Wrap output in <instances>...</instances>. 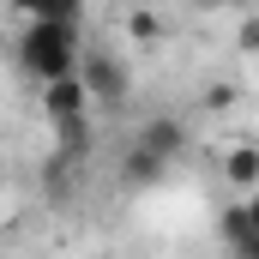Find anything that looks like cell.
I'll return each mask as SVG.
<instances>
[{
    "label": "cell",
    "instance_id": "obj_11",
    "mask_svg": "<svg viewBox=\"0 0 259 259\" xmlns=\"http://www.w3.org/2000/svg\"><path fill=\"white\" fill-rule=\"evenodd\" d=\"M235 49H241V55H259V18H241V30H235Z\"/></svg>",
    "mask_w": 259,
    "mask_h": 259
},
{
    "label": "cell",
    "instance_id": "obj_3",
    "mask_svg": "<svg viewBox=\"0 0 259 259\" xmlns=\"http://www.w3.org/2000/svg\"><path fill=\"white\" fill-rule=\"evenodd\" d=\"M36 97H42V115L61 127V121H78L84 109H91V91H84V78L78 72H61V78H42L36 84Z\"/></svg>",
    "mask_w": 259,
    "mask_h": 259
},
{
    "label": "cell",
    "instance_id": "obj_6",
    "mask_svg": "<svg viewBox=\"0 0 259 259\" xmlns=\"http://www.w3.org/2000/svg\"><path fill=\"white\" fill-rule=\"evenodd\" d=\"M163 169H169V157H157V151H145V145L133 139V151H127V181L133 187H157Z\"/></svg>",
    "mask_w": 259,
    "mask_h": 259
},
{
    "label": "cell",
    "instance_id": "obj_13",
    "mask_svg": "<svg viewBox=\"0 0 259 259\" xmlns=\"http://www.w3.org/2000/svg\"><path fill=\"white\" fill-rule=\"evenodd\" d=\"M66 6H72V12H78V0H66Z\"/></svg>",
    "mask_w": 259,
    "mask_h": 259
},
{
    "label": "cell",
    "instance_id": "obj_7",
    "mask_svg": "<svg viewBox=\"0 0 259 259\" xmlns=\"http://www.w3.org/2000/svg\"><path fill=\"white\" fill-rule=\"evenodd\" d=\"M223 247L247 253V205H241V199H235V205L223 211Z\"/></svg>",
    "mask_w": 259,
    "mask_h": 259
},
{
    "label": "cell",
    "instance_id": "obj_12",
    "mask_svg": "<svg viewBox=\"0 0 259 259\" xmlns=\"http://www.w3.org/2000/svg\"><path fill=\"white\" fill-rule=\"evenodd\" d=\"M205 103H211V109H229V103H235V91H229V84H217V91H205Z\"/></svg>",
    "mask_w": 259,
    "mask_h": 259
},
{
    "label": "cell",
    "instance_id": "obj_2",
    "mask_svg": "<svg viewBox=\"0 0 259 259\" xmlns=\"http://www.w3.org/2000/svg\"><path fill=\"white\" fill-rule=\"evenodd\" d=\"M78 78H84V91H91V103H103V109H115V103L127 97V66L115 61L109 49H91V55L78 61Z\"/></svg>",
    "mask_w": 259,
    "mask_h": 259
},
{
    "label": "cell",
    "instance_id": "obj_8",
    "mask_svg": "<svg viewBox=\"0 0 259 259\" xmlns=\"http://www.w3.org/2000/svg\"><path fill=\"white\" fill-rule=\"evenodd\" d=\"M18 18H72V6L66 0H6Z\"/></svg>",
    "mask_w": 259,
    "mask_h": 259
},
{
    "label": "cell",
    "instance_id": "obj_9",
    "mask_svg": "<svg viewBox=\"0 0 259 259\" xmlns=\"http://www.w3.org/2000/svg\"><path fill=\"white\" fill-rule=\"evenodd\" d=\"M127 36L133 42H163V18L139 6V12H127Z\"/></svg>",
    "mask_w": 259,
    "mask_h": 259
},
{
    "label": "cell",
    "instance_id": "obj_4",
    "mask_svg": "<svg viewBox=\"0 0 259 259\" xmlns=\"http://www.w3.org/2000/svg\"><path fill=\"white\" fill-rule=\"evenodd\" d=\"M139 145H145V151H157V157H169V163H175V157H181V151H187V127H181V121H175V115H145V127H139Z\"/></svg>",
    "mask_w": 259,
    "mask_h": 259
},
{
    "label": "cell",
    "instance_id": "obj_10",
    "mask_svg": "<svg viewBox=\"0 0 259 259\" xmlns=\"http://www.w3.org/2000/svg\"><path fill=\"white\" fill-rule=\"evenodd\" d=\"M241 205H247V253L241 259H259V193H247Z\"/></svg>",
    "mask_w": 259,
    "mask_h": 259
},
{
    "label": "cell",
    "instance_id": "obj_5",
    "mask_svg": "<svg viewBox=\"0 0 259 259\" xmlns=\"http://www.w3.org/2000/svg\"><path fill=\"white\" fill-rule=\"evenodd\" d=\"M223 181L235 193H253L259 187V145H229L223 151Z\"/></svg>",
    "mask_w": 259,
    "mask_h": 259
},
{
    "label": "cell",
    "instance_id": "obj_1",
    "mask_svg": "<svg viewBox=\"0 0 259 259\" xmlns=\"http://www.w3.org/2000/svg\"><path fill=\"white\" fill-rule=\"evenodd\" d=\"M18 66L24 78H61L78 72V36H72V18H24V36H18Z\"/></svg>",
    "mask_w": 259,
    "mask_h": 259
}]
</instances>
